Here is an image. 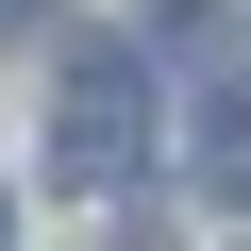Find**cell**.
<instances>
[{
	"label": "cell",
	"instance_id": "1",
	"mask_svg": "<svg viewBox=\"0 0 251 251\" xmlns=\"http://www.w3.org/2000/svg\"><path fill=\"white\" fill-rule=\"evenodd\" d=\"M50 168H67L84 201H134V168H151V84H134V50H84V67H67Z\"/></svg>",
	"mask_w": 251,
	"mask_h": 251
},
{
	"label": "cell",
	"instance_id": "2",
	"mask_svg": "<svg viewBox=\"0 0 251 251\" xmlns=\"http://www.w3.org/2000/svg\"><path fill=\"white\" fill-rule=\"evenodd\" d=\"M201 184L251 201V67H218V100H201Z\"/></svg>",
	"mask_w": 251,
	"mask_h": 251
},
{
	"label": "cell",
	"instance_id": "3",
	"mask_svg": "<svg viewBox=\"0 0 251 251\" xmlns=\"http://www.w3.org/2000/svg\"><path fill=\"white\" fill-rule=\"evenodd\" d=\"M151 50H168V67H218V50H234V17H218V0H168V17H151Z\"/></svg>",
	"mask_w": 251,
	"mask_h": 251
}]
</instances>
